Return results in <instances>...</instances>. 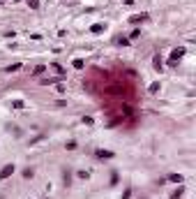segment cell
<instances>
[{"instance_id": "cell-15", "label": "cell", "mask_w": 196, "mask_h": 199, "mask_svg": "<svg viewBox=\"0 0 196 199\" xmlns=\"http://www.w3.org/2000/svg\"><path fill=\"white\" fill-rule=\"evenodd\" d=\"M53 69H56V72H58V74H63V72H65V69H63V67L58 65V63H53Z\"/></svg>"}, {"instance_id": "cell-14", "label": "cell", "mask_w": 196, "mask_h": 199, "mask_svg": "<svg viewBox=\"0 0 196 199\" xmlns=\"http://www.w3.org/2000/svg\"><path fill=\"white\" fill-rule=\"evenodd\" d=\"M28 5H30L33 9H37V7H39V0H28Z\"/></svg>"}, {"instance_id": "cell-13", "label": "cell", "mask_w": 196, "mask_h": 199, "mask_svg": "<svg viewBox=\"0 0 196 199\" xmlns=\"http://www.w3.org/2000/svg\"><path fill=\"white\" fill-rule=\"evenodd\" d=\"M74 67H76V69H81V67H83V60H81V58H76V60H74Z\"/></svg>"}, {"instance_id": "cell-8", "label": "cell", "mask_w": 196, "mask_h": 199, "mask_svg": "<svg viewBox=\"0 0 196 199\" xmlns=\"http://www.w3.org/2000/svg\"><path fill=\"white\" fill-rule=\"evenodd\" d=\"M155 69H159V72L164 69V65H162V58H159V56H155Z\"/></svg>"}, {"instance_id": "cell-5", "label": "cell", "mask_w": 196, "mask_h": 199, "mask_svg": "<svg viewBox=\"0 0 196 199\" xmlns=\"http://www.w3.org/2000/svg\"><path fill=\"white\" fill-rule=\"evenodd\" d=\"M90 30H92L95 35H99V33H104V30H106V26H104V23H92V26H90Z\"/></svg>"}, {"instance_id": "cell-16", "label": "cell", "mask_w": 196, "mask_h": 199, "mask_svg": "<svg viewBox=\"0 0 196 199\" xmlns=\"http://www.w3.org/2000/svg\"><path fill=\"white\" fill-rule=\"evenodd\" d=\"M122 2H125V5H131V2H134V0H122Z\"/></svg>"}, {"instance_id": "cell-10", "label": "cell", "mask_w": 196, "mask_h": 199, "mask_svg": "<svg viewBox=\"0 0 196 199\" xmlns=\"http://www.w3.org/2000/svg\"><path fill=\"white\" fill-rule=\"evenodd\" d=\"M19 67H21V63H14V65H9V67H7V72H16Z\"/></svg>"}, {"instance_id": "cell-12", "label": "cell", "mask_w": 196, "mask_h": 199, "mask_svg": "<svg viewBox=\"0 0 196 199\" xmlns=\"http://www.w3.org/2000/svg\"><path fill=\"white\" fill-rule=\"evenodd\" d=\"M23 176H26V178H33V169H30V167H28V169H23Z\"/></svg>"}, {"instance_id": "cell-2", "label": "cell", "mask_w": 196, "mask_h": 199, "mask_svg": "<svg viewBox=\"0 0 196 199\" xmlns=\"http://www.w3.org/2000/svg\"><path fill=\"white\" fill-rule=\"evenodd\" d=\"M95 155H97L99 160H111V158H113L115 153H113V151H104V148H99V151L95 153Z\"/></svg>"}, {"instance_id": "cell-11", "label": "cell", "mask_w": 196, "mask_h": 199, "mask_svg": "<svg viewBox=\"0 0 196 199\" xmlns=\"http://www.w3.org/2000/svg\"><path fill=\"white\" fill-rule=\"evenodd\" d=\"M157 90H159V81H155V83L150 86V93H157Z\"/></svg>"}, {"instance_id": "cell-7", "label": "cell", "mask_w": 196, "mask_h": 199, "mask_svg": "<svg viewBox=\"0 0 196 199\" xmlns=\"http://www.w3.org/2000/svg\"><path fill=\"white\" fill-rule=\"evenodd\" d=\"M168 181H173V183H182V176H180V174H171Z\"/></svg>"}, {"instance_id": "cell-1", "label": "cell", "mask_w": 196, "mask_h": 199, "mask_svg": "<svg viewBox=\"0 0 196 199\" xmlns=\"http://www.w3.org/2000/svg\"><path fill=\"white\" fill-rule=\"evenodd\" d=\"M185 56V46H180V49H173V53H171V60H168V65H178V60Z\"/></svg>"}, {"instance_id": "cell-6", "label": "cell", "mask_w": 196, "mask_h": 199, "mask_svg": "<svg viewBox=\"0 0 196 199\" xmlns=\"http://www.w3.org/2000/svg\"><path fill=\"white\" fill-rule=\"evenodd\" d=\"M12 107H14V109H23V107H26V102H23V100H14V102H12Z\"/></svg>"}, {"instance_id": "cell-4", "label": "cell", "mask_w": 196, "mask_h": 199, "mask_svg": "<svg viewBox=\"0 0 196 199\" xmlns=\"http://www.w3.org/2000/svg\"><path fill=\"white\" fill-rule=\"evenodd\" d=\"M145 19H148V14H134V16H129V23H141Z\"/></svg>"}, {"instance_id": "cell-9", "label": "cell", "mask_w": 196, "mask_h": 199, "mask_svg": "<svg viewBox=\"0 0 196 199\" xmlns=\"http://www.w3.org/2000/svg\"><path fill=\"white\" fill-rule=\"evenodd\" d=\"M182 192H185V188H178V190H175V195H173L171 199H180V197H182Z\"/></svg>"}, {"instance_id": "cell-3", "label": "cell", "mask_w": 196, "mask_h": 199, "mask_svg": "<svg viewBox=\"0 0 196 199\" xmlns=\"http://www.w3.org/2000/svg\"><path fill=\"white\" fill-rule=\"evenodd\" d=\"M12 174H14V165H7V167H2V171H0V181L9 178Z\"/></svg>"}]
</instances>
